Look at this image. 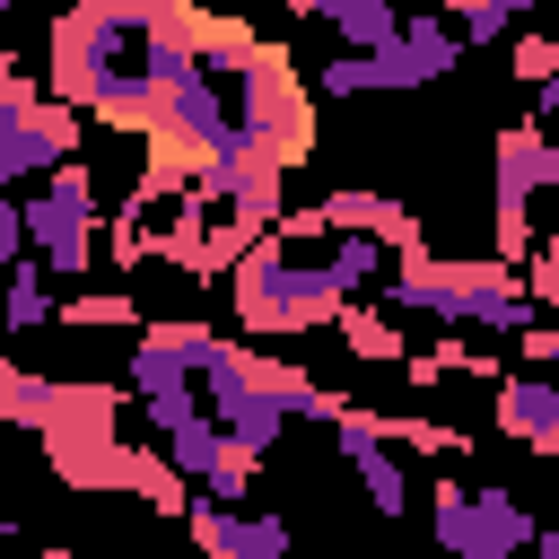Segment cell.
<instances>
[{
    "instance_id": "obj_1",
    "label": "cell",
    "mask_w": 559,
    "mask_h": 559,
    "mask_svg": "<svg viewBox=\"0 0 559 559\" xmlns=\"http://www.w3.org/2000/svg\"><path fill=\"white\" fill-rule=\"evenodd\" d=\"M52 70V105H70L79 122H105V131H148V70H157V26H148V0H79L52 17L44 35Z\"/></svg>"
},
{
    "instance_id": "obj_2",
    "label": "cell",
    "mask_w": 559,
    "mask_h": 559,
    "mask_svg": "<svg viewBox=\"0 0 559 559\" xmlns=\"http://www.w3.org/2000/svg\"><path fill=\"white\" fill-rule=\"evenodd\" d=\"M384 306L454 323V332H507V341H524L542 323L533 297H524V280L507 262H437V253H402L393 280H384Z\"/></svg>"
},
{
    "instance_id": "obj_3",
    "label": "cell",
    "mask_w": 559,
    "mask_h": 559,
    "mask_svg": "<svg viewBox=\"0 0 559 559\" xmlns=\"http://www.w3.org/2000/svg\"><path fill=\"white\" fill-rule=\"evenodd\" d=\"M227 297H236V323H245V332H332V314L349 306V297L332 288V271H323V262H297V245H288L280 227L236 262Z\"/></svg>"
},
{
    "instance_id": "obj_4",
    "label": "cell",
    "mask_w": 559,
    "mask_h": 559,
    "mask_svg": "<svg viewBox=\"0 0 559 559\" xmlns=\"http://www.w3.org/2000/svg\"><path fill=\"white\" fill-rule=\"evenodd\" d=\"M122 384H52V419H44V463L70 489H122Z\"/></svg>"
},
{
    "instance_id": "obj_5",
    "label": "cell",
    "mask_w": 559,
    "mask_h": 559,
    "mask_svg": "<svg viewBox=\"0 0 559 559\" xmlns=\"http://www.w3.org/2000/svg\"><path fill=\"white\" fill-rule=\"evenodd\" d=\"M17 218H26V253L44 262V280H87V262H96V166L87 157H70V166H52L44 175V192L35 201H17Z\"/></svg>"
},
{
    "instance_id": "obj_6",
    "label": "cell",
    "mask_w": 559,
    "mask_h": 559,
    "mask_svg": "<svg viewBox=\"0 0 559 559\" xmlns=\"http://www.w3.org/2000/svg\"><path fill=\"white\" fill-rule=\"evenodd\" d=\"M550 175H559V148H550V131H533V122H507L498 140H489V227H498V253L489 262H533V201L550 192Z\"/></svg>"
},
{
    "instance_id": "obj_7",
    "label": "cell",
    "mask_w": 559,
    "mask_h": 559,
    "mask_svg": "<svg viewBox=\"0 0 559 559\" xmlns=\"http://www.w3.org/2000/svg\"><path fill=\"white\" fill-rule=\"evenodd\" d=\"M227 349V332H210V323H183V314H166V323H140V341H131V367H122V393H183L210 358Z\"/></svg>"
},
{
    "instance_id": "obj_8",
    "label": "cell",
    "mask_w": 559,
    "mask_h": 559,
    "mask_svg": "<svg viewBox=\"0 0 559 559\" xmlns=\"http://www.w3.org/2000/svg\"><path fill=\"white\" fill-rule=\"evenodd\" d=\"M79 140H87V122L70 114V105H35V114H17V122H0V192L17 201V183H35V175H52V166H70L79 157Z\"/></svg>"
},
{
    "instance_id": "obj_9",
    "label": "cell",
    "mask_w": 559,
    "mask_h": 559,
    "mask_svg": "<svg viewBox=\"0 0 559 559\" xmlns=\"http://www.w3.org/2000/svg\"><path fill=\"white\" fill-rule=\"evenodd\" d=\"M314 227H323V236H367V245H384L393 262H402V253H428V236H419V210H402L393 192H367V183H341V192H323Z\"/></svg>"
},
{
    "instance_id": "obj_10",
    "label": "cell",
    "mask_w": 559,
    "mask_h": 559,
    "mask_svg": "<svg viewBox=\"0 0 559 559\" xmlns=\"http://www.w3.org/2000/svg\"><path fill=\"white\" fill-rule=\"evenodd\" d=\"M183 533L201 542V559H297V533L280 515H253V507H210L192 498L183 507Z\"/></svg>"
},
{
    "instance_id": "obj_11",
    "label": "cell",
    "mask_w": 559,
    "mask_h": 559,
    "mask_svg": "<svg viewBox=\"0 0 559 559\" xmlns=\"http://www.w3.org/2000/svg\"><path fill=\"white\" fill-rule=\"evenodd\" d=\"M332 445H341V463L358 472V489H367V507H376V515H402V507H411V472H402V454L367 428V411H358V402H341Z\"/></svg>"
},
{
    "instance_id": "obj_12",
    "label": "cell",
    "mask_w": 559,
    "mask_h": 559,
    "mask_svg": "<svg viewBox=\"0 0 559 559\" xmlns=\"http://www.w3.org/2000/svg\"><path fill=\"white\" fill-rule=\"evenodd\" d=\"M533 533H542V524L524 515V498L489 480V489H472L463 533H454V550H445V559H524V550H533Z\"/></svg>"
},
{
    "instance_id": "obj_13",
    "label": "cell",
    "mask_w": 559,
    "mask_h": 559,
    "mask_svg": "<svg viewBox=\"0 0 559 559\" xmlns=\"http://www.w3.org/2000/svg\"><path fill=\"white\" fill-rule=\"evenodd\" d=\"M498 428L533 454H559V384L550 376H498Z\"/></svg>"
},
{
    "instance_id": "obj_14",
    "label": "cell",
    "mask_w": 559,
    "mask_h": 559,
    "mask_svg": "<svg viewBox=\"0 0 559 559\" xmlns=\"http://www.w3.org/2000/svg\"><path fill=\"white\" fill-rule=\"evenodd\" d=\"M393 87H428L402 44H384V52H332L323 61V96H393Z\"/></svg>"
},
{
    "instance_id": "obj_15",
    "label": "cell",
    "mask_w": 559,
    "mask_h": 559,
    "mask_svg": "<svg viewBox=\"0 0 559 559\" xmlns=\"http://www.w3.org/2000/svg\"><path fill=\"white\" fill-rule=\"evenodd\" d=\"M306 17H323L341 35V52H384L402 35V9H384V0H306Z\"/></svg>"
},
{
    "instance_id": "obj_16",
    "label": "cell",
    "mask_w": 559,
    "mask_h": 559,
    "mask_svg": "<svg viewBox=\"0 0 559 559\" xmlns=\"http://www.w3.org/2000/svg\"><path fill=\"white\" fill-rule=\"evenodd\" d=\"M393 44L411 52V70H419V79H445V70L463 61V35H454V17H437V9H411Z\"/></svg>"
},
{
    "instance_id": "obj_17",
    "label": "cell",
    "mask_w": 559,
    "mask_h": 559,
    "mask_svg": "<svg viewBox=\"0 0 559 559\" xmlns=\"http://www.w3.org/2000/svg\"><path fill=\"white\" fill-rule=\"evenodd\" d=\"M122 489H140V507H157V515H175V524H183V507H192V489L175 480V463H166L157 445H122Z\"/></svg>"
},
{
    "instance_id": "obj_18",
    "label": "cell",
    "mask_w": 559,
    "mask_h": 559,
    "mask_svg": "<svg viewBox=\"0 0 559 559\" xmlns=\"http://www.w3.org/2000/svg\"><path fill=\"white\" fill-rule=\"evenodd\" d=\"M0 323H9V332L52 323V280H44V262H35V253H26L17 271H0Z\"/></svg>"
},
{
    "instance_id": "obj_19",
    "label": "cell",
    "mask_w": 559,
    "mask_h": 559,
    "mask_svg": "<svg viewBox=\"0 0 559 559\" xmlns=\"http://www.w3.org/2000/svg\"><path fill=\"white\" fill-rule=\"evenodd\" d=\"M332 332H341V349H349V358H367V367H393V358H402L393 314H376V306H358V297L332 314Z\"/></svg>"
},
{
    "instance_id": "obj_20",
    "label": "cell",
    "mask_w": 559,
    "mask_h": 559,
    "mask_svg": "<svg viewBox=\"0 0 559 559\" xmlns=\"http://www.w3.org/2000/svg\"><path fill=\"white\" fill-rule=\"evenodd\" d=\"M52 323H70V332H122V323H140V306L122 288H79V297H52Z\"/></svg>"
},
{
    "instance_id": "obj_21",
    "label": "cell",
    "mask_w": 559,
    "mask_h": 559,
    "mask_svg": "<svg viewBox=\"0 0 559 559\" xmlns=\"http://www.w3.org/2000/svg\"><path fill=\"white\" fill-rule=\"evenodd\" d=\"M44 419H52V384L26 376L17 358H0V428H35L44 437Z\"/></svg>"
},
{
    "instance_id": "obj_22",
    "label": "cell",
    "mask_w": 559,
    "mask_h": 559,
    "mask_svg": "<svg viewBox=\"0 0 559 559\" xmlns=\"http://www.w3.org/2000/svg\"><path fill=\"white\" fill-rule=\"evenodd\" d=\"M157 245H166V227H157L148 210H114V227H105V262H114V271L157 262Z\"/></svg>"
},
{
    "instance_id": "obj_23",
    "label": "cell",
    "mask_w": 559,
    "mask_h": 559,
    "mask_svg": "<svg viewBox=\"0 0 559 559\" xmlns=\"http://www.w3.org/2000/svg\"><path fill=\"white\" fill-rule=\"evenodd\" d=\"M384 262H393V253H384V245H367V236H332V245H323V271H332V288H341V297H358L367 280H384Z\"/></svg>"
},
{
    "instance_id": "obj_24",
    "label": "cell",
    "mask_w": 559,
    "mask_h": 559,
    "mask_svg": "<svg viewBox=\"0 0 559 559\" xmlns=\"http://www.w3.org/2000/svg\"><path fill=\"white\" fill-rule=\"evenodd\" d=\"M515 17H524L515 0H463L454 9V35L463 44H498V35H515Z\"/></svg>"
},
{
    "instance_id": "obj_25",
    "label": "cell",
    "mask_w": 559,
    "mask_h": 559,
    "mask_svg": "<svg viewBox=\"0 0 559 559\" xmlns=\"http://www.w3.org/2000/svg\"><path fill=\"white\" fill-rule=\"evenodd\" d=\"M463 507H472V480H428V533H437V550H454V533H463Z\"/></svg>"
},
{
    "instance_id": "obj_26",
    "label": "cell",
    "mask_w": 559,
    "mask_h": 559,
    "mask_svg": "<svg viewBox=\"0 0 559 559\" xmlns=\"http://www.w3.org/2000/svg\"><path fill=\"white\" fill-rule=\"evenodd\" d=\"M515 79L524 87H550L559 79V35H515Z\"/></svg>"
},
{
    "instance_id": "obj_27",
    "label": "cell",
    "mask_w": 559,
    "mask_h": 559,
    "mask_svg": "<svg viewBox=\"0 0 559 559\" xmlns=\"http://www.w3.org/2000/svg\"><path fill=\"white\" fill-rule=\"evenodd\" d=\"M515 349H524V376H550L559 384V323H533Z\"/></svg>"
},
{
    "instance_id": "obj_28",
    "label": "cell",
    "mask_w": 559,
    "mask_h": 559,
    "mask_svg": "<svg viewBox=\"0 0 559 559\" xmlns=\"http://www.w3.org/2000/svg\"><path fill=\"white\" fill-rule=\"evenodd\" d=\"M26 262V218H17V201L0 192V271H17Z\"/></svg>"
},
{
    "instance_id": "obj_29",
    "label": "cell",
    "mask_w": 559,
    "mask_h": 559,
    "mask_svg": "<svg viewBox=\"0 0 559 559\" xmlns=\"http://www.w3.org/2000/svg\"><path fill=\"white\" fill-rule=\"evenodd\" d=\"M550 122H559V79H550V87H533V131H550Z\"/></svg>"
},
{
    "instance_id": "obj_30",
    "label": "cell",
    "mask_w": 559,
    "mask_h": 559,
    "mask_svg": "<svg viewBox=\"0 0 559 559\" xmlns=\"http://www.w3.org/2000/svg\"><path fill=\"white\" fill-rule=\"evenodd\" d=\"M533 559H559V524H542V533H533Z\"/></svg>"
},
{
    "instance_id": "obj_31",
    "label": "cell",
    "mask_w": 559,
    "mask_h": 559,
    "mask_svg": "<svg viewBox=\"0 0 559 559\" xmlns=\"http://www.w3.org/2000/svg\"><path fill=\"white\" fill-rule=\"evenodd\" d=\"M9 542H17V515H0V550H9Z\"/></svg>"
},
{
    "instance_id": "obj_32",
    "label": "cell",
    "mask_w": 559,
    "mask_h": 559,
    "mask_svg": "<svg viewBox=\"0 0 559 559\" xmlns=\"http://www.w3.org/2000/svg\"><path fill=\"white\" fill-rule=\"evenodd\" d=\"M35 559H70V550H35Z\"/></svg>"
},
{
    "instance_id": "obj_33",
    "label": "cell",
    "mask_w": 559,
    "mask_h": 559,
    "mask_svg": "<svg viewBox=\"0 0 559 559\" xmlns=\"http://www.w3.org/2000/svg\"><path fill=\"white\" fill-rule=\"evenodd\" d=\"M0 26H9V0H0Z\"/></svg>"
},
{
    "instance_id": "obj_34",
    "label": "cell",
    "mask_w": 559,
    "mask_h": 559,
    "mask_svg": "<svg viewBox=\"0 0 559 559\" xmlns=\"http://www.w3.org/2000/svg\"><path fill=\"white\" fill-rule=\"evenodd\" d=\"M550 148H559V140H550ZM550 192H559V175H550Z\"/></svg>"
}]
</instances>
